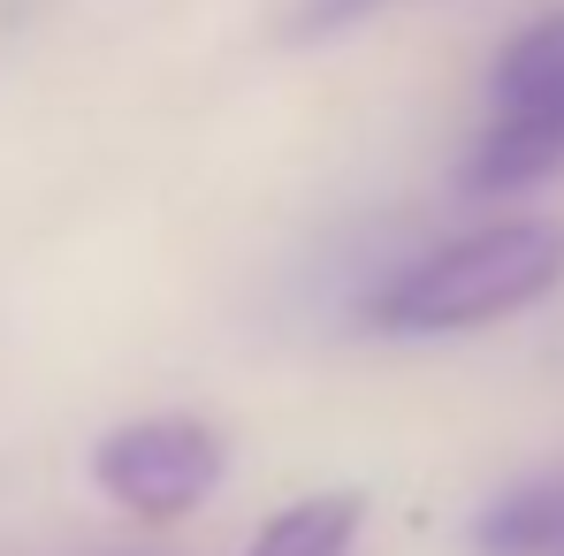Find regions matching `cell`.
<instances>
[{"mask_svg": "<svg viewBox=\"0 0 564 556\" xmlns=\"http://www.w3.org/2000/svg\"><path fill=\"white\" fill-rule=\"evenodd\" d=\"M564 282V221L519 214V221H488L451 244H435L427 260L397 268L367 297V320L381 336H466L503 313L542 305Z\"/></svg>", "mask_w": 564, "mask_h": 556, "instance_id": "cell-1", "label": "cell"}, {"mask_svg": "<svg viewBox=\"0 0 564 556\" xmlns=\"http://www.w3.org/2000/svg\"><path fill=\"white\" fill-rule=\"evenodd\" d=\"M473 549L480 556H557L564 549V472H534V480L503 488L473 519Z\"/></svg>", "mask_w": 564, "mask_h": 556, "instance_id": "cell-4", "label": "cell"}, {"mask_svg": "<svg viewBox=\"0 0 564 556\" xmlns=\"http://www.w3.org/2000/svg\"><path fill=\"white\" fill-rule=\"evenodd\" d=\"M375 8H389V0H297L290 8V23H282V39H336V31H351V23H367Z\"/></svg>", "mask_w": 564, "mask_h": 556, "instance_id": "cell-6", "label": "cell"}, {"mask_svg": "<svg viewBox=\"0 0 564 556\" xmlns=\"http://www.w3.org/2000/svg\"><path fill=\"white\" fill-rule=\"evenodd\" d=\"M550 176H564V8L503 39V54L488 69V115L458 168L473 198L534 190Z\"/></svg>", "mask_w": 564, "mask_h": 556, "instance_id": "cell-2", "label": "cell"}, {"mask_svg": "<svg viewBox=\"0 0 564 556\" xmlns=\"http://www.w3.org/2000/svg\"><path fill=\"white\" fill-rule=\"evenodd\" d=\"M229 472V450L206 419L161 412V419H122L93 443V480L107 503H122L130 519H191Z\"/></svg>", "mask_w": 564, "mask_h": 556, "instance_id": "cell-3", "label": "cell"}, {"mask_svg": "<svg viewBox=\"0 0 564 556\" xmlns=\"http://www.w3.org/2000/svg\"><path fill=\"white\" fill-rule=\"evenodd\" d=\"M359 519H367V495L359 488H321V495L282 503L275 519L252 534L245 556H344L359 542Z\"/></svg>", "mask_w": 564, "mask_h": 556, "instance_id": "cell-5", "label": "cell"}]
</instances>
